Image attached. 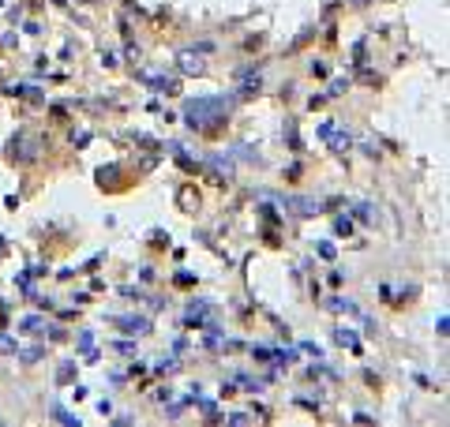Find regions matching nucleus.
Segmentation results:
<instances>
[{"instance_id": "nucleus-1", "label": "nucleus", "mask_w": 450, "mask_h": 427, "mask_svg": "<svg viewBox=\"0 0 450 427\" xmlns=\"http://www.w3.org/2000/svg\"><path fill=\"white\" fill-rule=\"evenodd\" d=\"M188 124L207 139H218L229 124V101L225 98H196L188 101Z\"/></svg>"}, {"instance_id": "nucleus-2", "label": "nucleus", "mask_w": 450, "mask_h": 427, "mask_svg": "<svg viewBox=\"0 0 450 427\" xmlns=\"http://www.w3.org/2000/svg\"><path fill=\"white\" fill-rule=\"evenodd\" d=\"M132 184H135L132 169H121V165H102L98 169V188L102 191H128Z\"/></svg>"}, {"instance_id": "nucleus-3", "label": "nucleus", "mask_w": 450, "mask_h": 427, "mask_svg": "<svg viewBox=\"0 0 450 427\" xmlns=\"http://www.w3.org/2000/svg\"><path fill=\"white\" fill-rule=\"evenodd\" d=\"M12 157H19V162H31V157H38V143H34L31 132H19L12 139Z\"/></svg>"}, {"instance_id": "nucleus-4", "label": "nucleus", "mask_w": 450, "mask_h": 427, "mask_svg": "<svg viewBox=\"0 0 450 427\" xmlns=\"http://www.w3.org/2000/svg\"><path fill=\"white\" fill-rule=\"evenodd\" d=\"M177 207L184 214H196L199 207H203V195H199V188H191V184H184V188L177 191Z\"/></svg>"}, {"instance_id": "nucleus-5", "label": "nucleus", "mask_w": 450, "mask_h": 427, "mask_svg": "<svg viewBox=\"0 0 450 427\" xmlns=\"http://www.w3.org/2000/svg\"><path fill=\"white\" fill-rule=\"evenodd\" d=\"M286 207H289L293 214H297V218H311V214H319V207H311L308 199H289Z\"/></svg>"}, {"instance_id": "nucleus-6", "label": "nucleus", "mask_w": 450, "mask_h": 427, "mask_svg": "<svg viewBox=\"0 0 450 427\" xmlns=\"http://www.w3.org/2000/svg\"><path fill=\"white\" fill-rule=\"evenodd\" d=\"M334 341L345 345V349H353V352H361V338H356L353 330H334Z\"/></svg>"}, {"instance_id": "nucleus-7", "label": "nucleus", "mask_w": 450, "mask_h": 427, "mask_svg": "<svg viewBox=\"0 0 450 427\" xmlns=\"http://www.w3.org/2000/svg\"><path fill=\"white\" fill-rule=\"evenodd\" d=\"M121 330H128V333H146V330H150V322H146V319H121Z\"/></svg>"}, {"instance_id": "nucleus-8", "label": "nucleus", "mask_w": 450, "mask_h": 427, "mask_svg": "<svg viewBox=\"0 0 450 427\" xmlns=\"http://www.w3.org/2000/svg\"><path fill=\"white\" fill-rule=\"evenodd\" d=\"M71 375H76V364H71V360H64V364L57 367V383H60V386H68V383H71Z\"/></svg>"}, {"instance_id": "nucleus-9", "label": "nucleus", "mask_w": 450, "mask_h": 427, "mask_svg": "<svg viewBox=\"0 0 450 427\" xmlns=\"http://www.w3.org/2000/svg\"><path fill=\"white\" fill-rule=\"evenodd\" d=\"M180 68H184V71H196V76H199V71H203V60H196L191 53H180Z\"/></svg>"}, {"instance_id": "nucleus-10", "label": "nucleus", "mask_w": 450, "mask_h": 427, "mask_svg": "<svg viewBox=\"0 0 450 427\" xmlns=\"http://www.w3.org/2000/svg\"><path fill=\"white\" fill-rule=\"evenodd\" d=\"M53 420H60V424H79L76 420V416H68V412H64V408L57 405V408H53Z\"/></svg>"}, {"instance_id": "nucleus-11", "label": "nucleus", "mask_w": 450, "mask_h": 427, "mask_svg": "<svg viewBox=\"0 0 450 427\" xmlns=\"http://www.w3.org/2000/svg\"><path fill=\"white\" fill-rule=\"evenodd\" d=\"M338 236H349V233H353V221H349V218H338Z\"/></svg>"}, {"instance_id": "nucleus-12", "label": "nucleus", "mask_w": 450, "mask_h": 427, "mask_svg": "<svg viewBox=\"0 0 450 427\" xmlns=\"http://www.w3.org/2000/svg\"><path fill=\"white\" fill-rule=\"evenodd\" d=\"M315 252L323 255V259H334V244H327V240H319V244H315Z\"/></svg>"}, {"instance_id": "nucleus-13", "label": "nucleus", "mask_w": 450, "mask_h": 427, "mask_svg": "<svg viewBox=\"0 0 450 427\" xmlns=\"http://www.w3.org/2000/svg\"><path fill=\"white\" fill-rule=\"evenodd\" d=\"M64 120H68V109H64V105H53V124H64Z\"/></svg>"}, {"instance_id": "nucleus-14", "label": "nucleus", "mask_w": 450, "mask_h": 427, "mask_svg": "<svg viewBox=\"0 0 450 427\" xmlns=\"http://www.w3.org/2000/svg\"><path fill=\"white\" fill-rule=\"evenodd\" d=\"M23 330H26V333H38V330H42V319H34V315H31V319L23 322Z\"/></svg>"}, {"instance_id": "nucleus-15", "label": "nucleus", "mask_w": 450, "mask_h": 427, "mask_svg": "<svg viewBox=\"0 0 450 427\" xmlns=\"http://www.w3.org/2000/svg\"><path fill=\"white\" fill-rule=\"evenodd\" d=\"M173 281H177V285H184V289H188V285H196V277H191V274H177Z\"/></svg>"}, {"instance_id": "nucleus-16", "label": "nucleus", "mask_w": 450, "mask_h": 427, "mask_svg": "<svg viewBox=\"0 0 450 427\" xmlns=\"http://www.w3.org/2000/svg\"><path fill=\"white\" fill-rule=\"evenodd\" d=\"M0 259H4V240H0Z\"/></svg>"}]
</instances>
